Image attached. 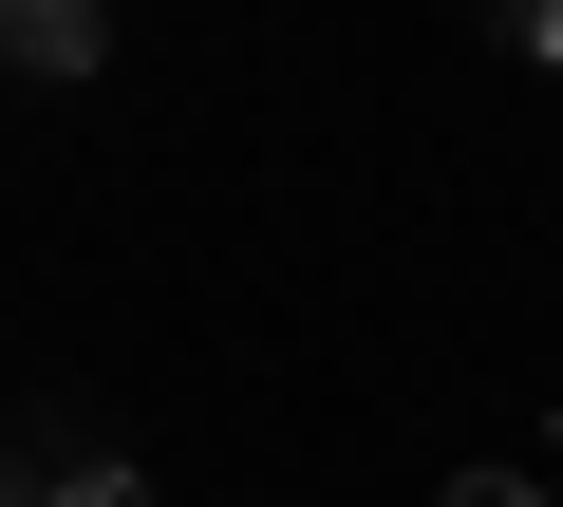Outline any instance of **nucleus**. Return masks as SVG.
<instances>
[{
	"instance_id": "1",
	"label": "nucleus",
	"mask_w": 563,
	"mask_h": 507,
	"mask_svg": "<svg viewBox=\"0 0 563 507\" xmlns=\"http://www.w3.org/2000/svg\"><path fill=\"white\" fill-rule=\"evenodd\" d=\"M0 507H151L132 451H0Z\"/></svg>"
},
{
	"instance_id": "2",
	"label": "nucleus",
	"mask_w": 563,
	"mask_h": 507,
	"mask_svg": "<svg viewBox=\"0 0 563 507\" xmlns=\"http://www.w3.org/2000/svg\"><path fill=\"white\" fill-rule=\"evenodd\" d=\"M20 76H113V0H0Z\"/></svg>"
},
{
	"instance_id": "3",
	"label": "nucleus",
	"mask_w": 563,
	"mask_h": 507,
	"mask_svg": "<svg viewBox=\"0 0 563 507\" xmlns=\"http://www.w3.org/2000/svg\"><path fill=\"white\" fill-rule=\"evenodd\" d=\"M507 57H563V0H507Z\"/></svg>"
},
{
	"instance_id": "4",
	"label": "nucleus",
	"mask_w": 563,
	"mask_h": 507,
	"mask_svg": "<svg viewBox=\"0 0 563 507\" xmlns=\"http://www.w3.org/2000/svg\"><path fill=\"white\" fill-rule=\"evenodd\" d=\"M451 507H544V488L526 470H451Z\"/></svg>"
},
{
	"instance_id": "5",
	"label": "nucleus",
	"mask_w": 563,
	"mask_h": 507,
	"mask_svg": "<svg viewBox=\"0 0 563 507\" xmlns=\"http://www.w3.org/2000/svg\"><path fill=\"white\" fill-rule=\"evenodd\" d=\"M0 57H20V38H0Z\"/></svg>"
}]
</instances>
